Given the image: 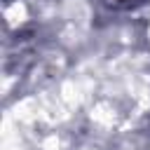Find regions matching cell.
Instances as JSON below:
<instances>
[{"mask_svg": "<svg viewBox=\"0 0 150 150\" xmlns=\"http://www.w3.org/2000/svg\"><path fill=\"white\" fill-rule=\"evenodd\" d=\"M148 0H103V5H108L110 9H134L145 5Z\"/></svg>", "mask_w": 150, "mask_h": 150, "instance_id": "6da1fadb", "label": "cell"}]
</instances>
